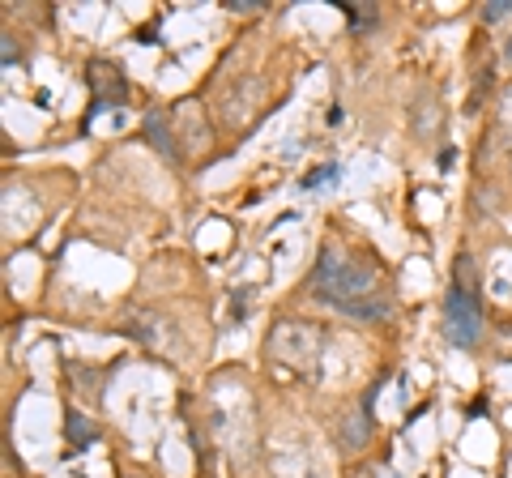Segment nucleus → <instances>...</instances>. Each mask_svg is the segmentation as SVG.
<instances>
[{
  "label": "nucleus",
  "instance_id": "obj_1",
  "mask_svg": "<svg viewBox=\"0 0 512 478\" xmlns=\"http://www.w3.org/2000/svg\"><path fill=\"white\" fill-rule=\"evenodd\" d=\"M376 286H380L376 265H359L342 248H325V252H320L316 274H312V295L316 299L342 308L346 316H355V321H359V316H363V321H376V316L389 312L380 299H372Z\"/></svg>",
  "mask_w": 512,
  "mask_h": 478
},
{
  "label": "nucleus",
  "instance_id": "obj_2",
  "mask_svg": "<svg viewBox=\"0 0 512 478\" xmlns=\"http://www.w3.org/2000/svg\"><path fill=\"white\" fill-rule=\"evenodd\" d=\"M325 350V329L308 321H278L269 333V359L286 363L291 372H316V359Z\"/></svg>",
  "mask_w": 512,
  "mask_h": 478
},
{
  "label": "nucleus",
  "instance_id": "obj_3",
  "mask_svg": "<svg viewBox=\"0 0 512 478\" xmlns=\"http://www.w3.org/2000/svg\"><path fill=\"white\" fill-rule=\"evenodd\" d=\"M444 338L461 346V350H474L478 338H483V308H478V291L470 286H448L444 295Z\"/></svg>",
  "mask_w": 512,
  "mask_h": 478
},
{
  "label": "nucleus",
  "instance_id": "obj_4",
  "mask_svg": "<svg viewBox=\"0 0 512 478\" xmlns=\"http://www.w3.org/2000/svg\"><path fill=\"white\" fill-rule=\"evenodd\" d=\"M86 82H90V111H86V129L94 124V116L107 107H120L128 99V82L116 65H107V60H94L86 69Z\"/></svg>",
  "mask_w": 512,
  "mask_h": 478
},
{
  "label": "nucleus",
  "instance_id": "obj_5",
  "mask_svg": "<svg viewBox=\"0 0 512 478\" xmlns=\"http://www.w3.org/2000/svg\"><path fill=\"white\" fill-rule=\"evenodd\" d=\"M372 402H363L359 410H346L342 414V427H338V444L342 453H363L372 444Z\"/></svg>",
  "mask_w": 512,
  "mask_h": 478
},
{
  "label": "nucleus",
  "instance_id": "obj_6",
  "mask_svg": "<svg viewBox=\"0 0 512 478\" xmlns=\"http://www.w3.org/2000/svg\"><path fill=\"white\" fill-rule=\"evenodd\" d=\"M440 124H444L440 99L436 94H419V103H414V137H436Z\"/></svg>",
  "mask_w": 512,
  "mask_h": 478
},
{
  "label": "nucleus",
  "instance_id": "obj_7",
  "mask_svg": "<svg viewBox=\"0 0 512 478\" xmlns=\"http://www.w3.org/2000/svg\"><path fill=\"white\" fill-rule=\"evenodd\" d=\"M146 137L158 146V154L163 158H180V150H175V137H171V129H167V111H146Z\"/></svg>",
  "mask_w": 512,
  "mask_h": 478
},
{
  "label": "nucleus",
  "instance_id": "obj_8",
  "mask_svg": "<svg viewBox=\"0 0 512 478\" xmlns=\"http://www.w3.org/2000/svg\"><path fill=\"white\" fill-rule=\"evenodd\" d=\"M64 436H69L73 449H86V444L99 440V423L86 419V414H77V410H69L64 414Z\"/></svg>",
  "mask_w": 512,
  "mask_h": 478
},
{
  "label": "nucleus",
  "instance_id": "obj_9",
  "mask_svg": "<svg viewBox=\"0 0 512 478\" xmlns=\"http://www.w3.org/2000/svg\"><path fill=\"white\" fill-rule=\"evenodd\" d=\"M495 137L512 150V86H504L500 99H495Z\"/></svg>",
  "mask_w": 512,
  "mask_h": 478
},
{
  "label": "nucleus",
  "instance_id": "obj_10",
  "mask_svg": "<svg viewBox=\"0 0 512 478\" xmlns=\"http://www.w3.org/2000/svg\"><path fill=\"white\" fill-rule=\"evenodd\" d=\"M69 376H77V380H73V389H82V393H90V397H99V372H94V368H77V363H73Z\"/></svg>",
  "mask_w": 512,
  "mask_h": 478
},
{
  "label": "nucleus",
  "instance_id": "obj_11",
  "mask_svg": "<svg viewBox=\"0 0 512 478\" xmlns=\"http://www.w3.org/2000/svg\"><path fill=\"white\" fill-rule=\"evenodd\" d=\"M508 13H512V0H491V5L483 9V18L487 22H500V18H508Z\"/></svg>",
  "mask_w": 512,
  "mask_h": 478
},
{
  "label": "nucleus",
  "instance_id": "obj_12",
  "mask_svg": "<svg viewBox=\"0 0 512 478\" xmlns=\"http://www.w3.org/2000/svg\"><path fill=\"white\" fill-rule=\"evenodd\" d=\"M333 175H338V167L329 163V167H316V171H312V175H308V180H303V184L312 188V184H320V180H333Z\"/></svg>",
  "mask_w": 512,
  "mask_h": 478
},
{
  "label": "nucleus",
  "instance_id": "obj_13",
  "mask_svg": "<svg viewBox=\"0 0 512 478\" xmlns=\"http://www.w3.org/2000/svg\"><path fill=\"white\" fill-rule=\"evenodd\" d=\"M227 9L231 13H252V9H261V0H227Z\"/></svg>",
  "mask_w": 512,
  "mask_h": 478
},
{
  "label": "nucleus",
  "instance_id": "obj_14",
  "mask_svg": "<svg viewBox=\"0 0 512 478\" xmlns=\"http://www.w3.org/2000/svg\"><path fill=\"white\" fill-rule=\"evenodd\" d=\"M13 60H18V52H13V39L5 35V65H13Z\"/></svg>",
  "mask_w": 512,
  "mask_h": 478
},
{
  "label": "nucleus",
  "instance_id": "obj_15",
  "mask_svg": "<svg viewBox=\"0 0 512 478\" xmlns=\"http://www.w3.org/2000/svg\"><path fill=\"white\" fill-rule=\"evenodd\" d=\"M508 60H512V39H508Z\"/></svg>",
  "mask_w": 512,
  "mask_h": 478
},
{
  "label": "nucleus",
  "instance_id": "obj_16",
  "mask_svg": "<svg viewBox=\"0 0 512 478\" xmlns=\"http://www.w3.org/2000/svg\"><path fill=\"white\" fill-rule=\"evenodd\" d=\"M128 478H146V474H128Z\"/></svg>",
  "mask_w": 512,
  "mask_h": 478
}]
</instances>
